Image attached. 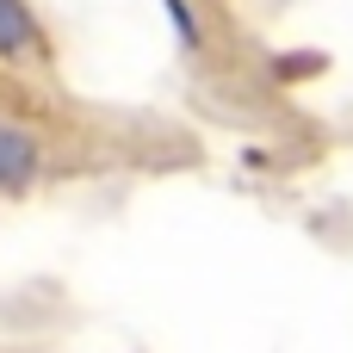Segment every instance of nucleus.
Instances as JSON below:
<instances>
[{
  "label": "nucleus",
  "mask_w": 353,
  "mask_h": 353,
  "mask_svg": "<svg viewBox=\"0 0 353 353\" xmlns=\"http://www.w3.org/2000/svg\"><path fill=\"white\" fill-rule=\"evenodd\" d=\"M25 37H31L25 6H19V0H0V50H12V43H25Z\"/></svg>",
  "instance_id": "nucleus-1"
}]
</instances>
